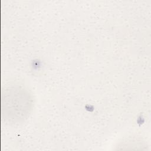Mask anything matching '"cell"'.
Returning <instances> with one entry per match:
<instances>
[{"mask_svg": "<svg viewBox=\"0 0 151 151\" xmlns=\"http://www.w3.org/2000/svg\"><path fill=\"white\" fill-rule=\"evenodd\" d=\"M34 99L30 90L23 84L14 83L5 88L2 97L5 119L9 123L25 121L31 114Z\"/></svg>", "mask_w": 151, "mask_h": 151, "instance_id": "1", "label": "cell"}]
</instances>
